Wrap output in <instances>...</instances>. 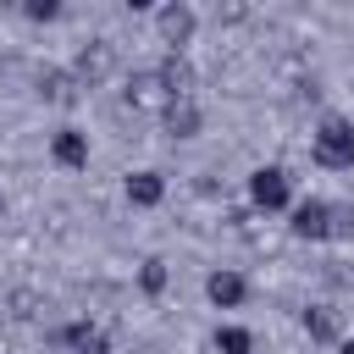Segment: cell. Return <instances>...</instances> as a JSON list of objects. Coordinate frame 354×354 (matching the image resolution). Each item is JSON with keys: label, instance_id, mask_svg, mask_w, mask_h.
I'll use <instances>...</instances> for the list:
<instances>
[{"label": "cell", "instance_id": "14", "mask_svg": "<svg viewBox=\"0 0 354 354\" xmlns=\"http://www.w3.org/2000/svg\"><path fill=\"white\" fill-rule=\"evenodd\" d=\"M299 321H304V332H310L315 343H337V337H343V321H337V310H326V304H310Z\"/></svg>", "mask_w": 354, "mask_h": 354}, {"label": "cell", "instance_id": "19", "mask_svg": "<svg viewBox=\"0 0 354 354\" xmlns=\"http://www.w3.org/2000/svg\"><path fill=\"white\" fill-rule=\"evenodd\" d=\"M343 354H354V337H348V343H343Z\"/></svg>", "mask_w": 354, "mask_h": 354}, {"label": "cell", "instance_id": "1", "mask_svg": "<svg viewBox=\"0 0 354 354\" xmlns=\"http://www.w3.org/2000/svg\"><path fill=\"white\" fill-rule=\"evenodd\" d=\"M310 155H315L326 171H348V166H354V122L326 116V122L315 127V138H310Z\"/></svg>", "mask_w": 354, "mask_h": 354}, {"label": "cell", "instance_id": "18", "mask_svg": "<svg viewBox=\"0 0 354 354\" xmlns=\"http://www.w3.org/2000/svg\"><path fill=\"white\" fill-rule=\"evenodd\" d=\"M22 11H28L33 22H55V17H61V0H28Z\"/></svg>", "mask_w": 354, "mask_h": 354}, {"label": "cell", "instance_id": "13", "mask_svg": "<svg viewBox=\"0 0 354 354\" xmlns=\"http://www.w3.org/2000/svg\"><path fill=\"white\" fill-rule=\"evenodd\" d=\"M160 199H166V177H160V171H133V177H127V205L155 210Z\"/></svg>", "mask_w": 354, "mask_h": 354}, {"label": "cell", "instance_id": "12", "mask_svg": "<svg viewBox=\"0 0 354 354\" xmlns=\"http://www.w3.org/2000/svg\"><path fill=\"white\" fill-rule=\"evenodd\" d=\"M160 122H166V133H171V138H194L205 116H199V100H171V105L160 111Z\"/></svg>", "mask_w": 354, "mask_h": 354}, {"label": "cell", "instance_id": "5", "mask_svg": "<svg viewBox=\"0 0 354 354\" xmlns=\"http://www.w3.org/2000/svg\"><path fill=\"white\" fill-rule=\"evenodd\" d=\"M293 238H310V243H326L332 238V199H299L293 205Z\"/></svg>", "mask_w": 354, "mask_h": 354}, {"label": "cell", "instance_id": "15", "mask_svg": "<svg viewBox=\"0 0 354 354\" xmlns=\"http://www.w3.org/2000/svg\"><path fill=\"white\" fill-rule=\"evenodd\" d=\"M166 282H171V271H166V260H160V254H149V260L138 266V288H144V293L155 299V293H166Z\"/></svg>", "mask_w": 354, "mask_h": 354}, {"label": "cell", "instance_id": "8", "mask_svg": "<svg viewBox=\"0 0 354 354\" xmlns=\"http://www.w3.org/2000/svg\"><path fill=\"white\" fill-rule=\"evenodd\" d=\"M33 83H39V100H50V105H72V100L83 94V83H77L72 66H44Z\"/></svg>", "mask_w": 354, "mask_h": 354}, {"label": "cell", "instance_id": "11", "mask_svg": "<svg viewBox=\"0 0 354 354\" xmlns=\"http://www.w3.org/2000/svg\"><path fill=\"white\" fill-rule=\"evenodd\" d=\"M122 94H127V105H133V111H149V105H160V111H166V88H160V72H155V66H138V72L127 77V88H122Z\"/></svg>", "mask_w": 354, "mask_h": 354}, {"label": "cell", "instance_id": "9", "mask_svg": "<svg viewBox=\"0 0 354 354\" xmlns=\"http://www.w3.org/2000/svg\"><path fill=\"white\" fill-rule=\"evenodd\" d=\"M50 155H55V166H66V171H83V166H88V133H83V127H55V138H50Z\"/></svg>", "mask_w": 354, "mask_h": 354}, {"label": "cell", "instance_id": "4", "mask_svg": "<svg viewBox=\"0 0 354 354\" xmlns=\"http://www.w3.org/2000/svg\"><path fill=\"white\" fill-rule=\"evenodd\" d=\"M72 72H77V83H83V88L105 83V77L116 72V44H111V39H88V44L72 55Z\"/></svg>", "mask_w": 354, "mask_h": 354}, {"label": "cell", "instance_id": "6", "mask_svg": "<svg viewBox=\"0 0 354 354\" xmlns=\"http://www.w3.org/2000/svg\"><path fill=\"white\" fill-rule=\"evenodd\" d=\"M55 343H61L66 354H111V337H105V326H94V321H66V326L55 332Z\"/></svg>", "mask_w": 354, "mask_h": 354}, {"label": "cell", "instance_id": "7", "mask_svg": "<svg viewBox=\"0 0 354 354\" xmlns=\"http://www.w3.org/2000/svg\"><path fill=\"white\" fill-rule=\"evenodd\" d=\"M205 293H210V304H216V310H238V304L249 299V282H243V271L221 266V271H210V277H205Z\"/></svg>", "mask_w": 354, "mask_h": 354}, {"label": "cell", "instance_id": "16", "mask_svg": "<svg viewBox=\"0 0 354 354\" xmlns=\"http://www.w3.org/2000/svg\"><path fill=\"white\" fill-rule=\"evenodd\" d=\"M216 354H254V337L243 326H216Z\"/></svg>", "mask_w": 354, "mask_h": 354}, {"label": "cell", "instance_id": "10", "mask_svg": "<svg viewBox=\"0 0 354 354\" xmlns=\"http://www.w3.org/2000/svg\"><path fill=\"white\" fill-rule=\"evenodd\" d=\"M155 72H160V88H166V105H171V100H194V83H199V77H194V66H188V55H166V61H160Z\"/></svg>", "mask_w": 354, "mask_h": 354}, {"label": "cell", "instance_id": "2", "mask_svg": "<svg viewBox=\"0 0 354 354\" xmlns=\"http://www.w3.org/2000/svg\"><path fill=\"white\" fill-rule=\"evenodd\" d=\"M155 28H160V44H171V55H183V44H194V33H199V11L188 0H166L155 11Z\"/></svg>", "mask_w": 354, "mask_h": 354}, {"label": "cell", "instance_id": "17", "mask_svg": "<svg viewBox=\"0 0 354 354\" xmlns=\"http://www.w3.org/2000/svg\"><path fill=\"white\" fill-rule=\"evenodd\" d=\"M332 238H354V205L332 199Z\"/></svg>", "mask_w": 354, "mask_h": 354}, {"label": "cell", "instance_id": "3", "mask_svg": "<svg viewBox=\"0 0 354 354\" xmlns=\"http://www.w3.org/2000/svg\"><path fill=\"white\" fill-rule=\"evenodd\" d=\"M249 199H254L260 210H288V205H293V177H288L282 166H254V171H249Z\"/></svg>", "mask_w": 354, "mask_h": 354}, {"label": "cell", "instance_id": "20", "mask_svg": "<svg viewBox=\"0 0 354 354\" xmlns=\"http://www.w3.org/2000/svg\"><path fill=\"white\" fill-rule=\"evenodd\" d=\"M0 216H6V194H0Z\"/></svg>", "mask_w": 354, "mask_h": 354}]
</instances>
